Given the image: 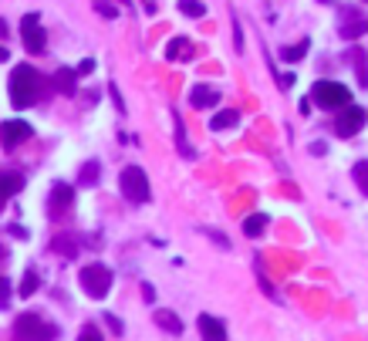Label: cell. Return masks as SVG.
<instances>
[{"label": "cell", "instance_id": "cell-1", "mask_svg": "<svg viewBox=\"0 0 368 341\" xmlns=\"http://www.w3.org/2000/svg\"><path fill=\"white\" fill-rule=\"evenodd\" d=\"M41 75L30 68V64H17L10 71V102L14 108H30L37 98H41Z\"/></svg>", "mask_w": 368, "mask_h": 341}, {"label": "cell", "instance_id": "cell-2", "mask_svg": "<svg viewBox=\"0 0 368 341\" xmlns=\"http://www.w3.org/2000/svg\"><path fill=\"white\" fill-rule=\"evenodd\" d=\"M58 338V328L51 321H44L34 311H24V315L14 321V341H54Z\"/></svg>", "mask_w": 368, "mask_h": 341}, {"label": "cell", "instance_id": "cell-3", "mask_svg": "<svg viewBox=\"0 0 368 341\" xmlns=\"http://www.w3.org/2000/svg\"><path fill=\"white\" fill-rule=\"evenodd\" d=\"M119 189H122V196H125L129 203H149V196H152L149 176H146L142 166H125V169L119 173Z\"/></svg>", "mask_w": 368, "mask_h": 341}, {"label": "cell", "instance_id": "cell-4", "mask_svg": "<svg viewBox=\"0 0 368 341\" xmlns=\"http://www.w3.org/2000/svg\"><path fill=\"white\" fill-rule=\"evenodd\" d=\"M311 102L317 108H328V112H338V108L351 105V91L344 88L342 81H315V88H311Z\"/></svg>", "mask_w": 368, "mask_h": 341}, {"label": "cell", "instance_id": "cell-5", "mask_svg": "<svg viewBox=\"0 0 368 341\" xmlns=\"http://www.w3.org/2000/svg\"><path fill=\"white\" fill-rule=\"evenodd\" d=\"M78 284L88 297L102 301V297H108V290H112V270H108L105 263H88V267H81Z\"/></svg>", "mask_w": 368, "mask_h": 341}, {"label": "cell", "instance_id": "cell-6", "mask_svg": "<svg viewBox=\"0 0 368 341\" xmlns=\"http://www.w3.org/2000/svg\"><path fill=\"white\" fill-rule=\"evenodd\" d=\"M368 122V112L362 105H344L338 108V115H335V135H342V139H351V135H358L362 125Z\"/></svg>", "mask_w": 368, "mask_h": 341}, {"label": "cell", "instance_id": "cell-7", "mask_svg": "<svg viewBox=\"0 0 368 341\" xmlns=\"http://www.w3.org/2000/svg\"><path fill=\"white\" fill-rule=\"evenodd\" d=\"M21 37H24V48L30 54H44V48H48V34H44V27L37 21V14H24V21H21Z\"/></svg>", "mask_w": 368, "mask_h": 341}, {"label": "cell", "instance_id": "cell-8", "mask_svg": "<svg viewBox=\"0 0 368 341\" xmlns=\"http://www.w3.org/2000/svg\"><path fill=\"white\" fill-rule=\"evenodd\" d=\"M75 207V189L68 183H54L51 193H48V216L51 220H61V216H68Z\"/></svg>", "mask_w": 368, "mask_h": 341}, {"label": "cell", "instance_id": "cell-9", "mask_svg": "<svg viewBox=\"0 0 368 341\" xmlns=\"http://www.w3.org/2000/svg\"><path fill=\"white\" fill-rule=\"evenodd\" d=\"M34 135V125H27L24 119H10V122H3L0 125V146L3 149H14V146H21Z\"/></svg>", "mask_w": 368, "mask_h": 341}, {"label": "cell", "instance_id": "cell-10", "mask_svg": "<svg viewBox=\"0 0 368 341\" xmlns=\"http://www.w3.org/2000/svg\"><path fill=\"white\" fill-rule=\"evenodd\" d=\"M342 14H344V21H342V27H338L342 37L344 41H358V37L368 30V21L362 17V14H351V10H342Z\"/></svg>", "mask_w": 368, "mask_h": 341}, {"label": "cell", "instance_id": "cell-11", "mask_svg": "<svg viewBox=\"0 0 368 341\" xmlns=\"http://www.w3.org/2000/svg\"><path fill=\"white\" fill-rule=\"evenodd\" d=\"M200 335H203V341H227V324L220 321V317L213 315H200Z\"/></svg>", "mask_w": 368, "mask_h": 341}, {"label": "cell", "instance_id": "cell-12", "mask_svg": "<svg viewBox=\"0 0 368 341\" xmlns=\"http://www.w3.org/2000/svg\"><path fill=\"white\" fill-rule=\"evenodd\" d=\"M220 102V91L210 88V85H196L193 91H189V105L193 108H213Z\"/></svg>", "mask_w": 368, "mask_h": 341}, {"label": "cell", "instance_id": "cell-13", "mask_svg": "<svg viewBox=\"0 0 368 341\" xmlns=\"http://www.w3.org/2000/svg\"><path fill=\"white\" fill-rule=\"evenodd\" d=\"M24 189V176L21 173H0V207L10 200V196H17Z\"/></svg>", "mask_w": 368, "mask_h": 341}, {"label": "cell", "instance_id": "cell-14", "mask_svg": "<svg viewBox=\"0 0 368 341\" xmlns=\"http://www.w3.org/2000/svg\"><path fill=\"white\" fill-rule=\"evenodd\" d=\"M270 227V216L267 213H250L247 220H243V234L250 236V240H257V236H263V230Z\"/></svg>", "mask_w": 368, "mask_h": 341}, {"label": "cell", "instance_id": "cell-15", "mask_svg": "<svg viewBox=\"0 0 368 341\" xmlns=\"http://www.w3.org/2000/svg\"><path fill=\"white\" fill-rule=\"evenodd\" d=\"M308 51H311V41H297V44H290V48H281V61H288V64H294V61H301V58H308Z\"/></svg>", "mask_w": 368, "mask_h": 341}, {"label": "cell", "instance_id": "cell-16", "mask_svg": "<svg viewBox=\"0 0 368 341\" xmlns=\"http://www.w3.org/2000/svg\"><path fill=\"white\" fill-rule=\"evenodd\" d=\"M237 122H240V112H234V108H223V112H216V115H213L210 125L216 132H223V129H234Z\"/></svg>", "mask_w": 368, "mask_h": 341}, {"label": "cell", "instance_id": "cell-17", "mask_svg": "<svg viewBox=\"0 0 368 341\" xmlns=\"http://www.w3.org/2000/svg\"><path fill=\"white\" fill-rule=\"evenodd\" d=\"M54 85L64 91V95H75V85H78V71H71V68H61L58 71V78H54Z\"/></svg>", "mask_w": 368, "mask_h": 341}, {"label": "cell", "instance_id": "cell-18", "mask_svg": "<svg viewBox=\"0 0 368 341\" xmlns=\"http://www.w3.org/2000/svg\"><path fill=\"white\" fill-rule=\"evenodd\" d=\"M156 324L162 331H173V335H179L183 331V321L173 315V311H156Z\"/></svg>", "mask_w": 368, "mask_h": 341}, {"label": "cell", "instance_id": "cell-19", "mask_svg": "<svg viewBox=\"0 0 368 341\" xmlns=\"http://www.w3.org/2000/svg\"><path fill=\"white\" fill-rule=\"evenodd\" d=\"M348 61H351V64L358 68L355 75H358V85L365 88V85H368V71H365V51H362V48H351V51H348Z\"/></svg>", "mask_w": 368, "mask_h": 341}, {"label": "cell", "instance_id": "cell-20", "mask_svg": "<svg viewBox=\"0 0 368 341\" xmlns=\"http://www.w3.org/2000/svg\"><path fill=\"white\" fill-rule=\"evenodd\" d=\"M78 183H81V186H98V162H95V159L81 166V173H78Z\"/></svg>", "mask_w": 368, "mask_h": 341}, {"label": "cell", "instance_id": "cell-21", "mask_svg": "<svg viewBox=\"0 0 368 341\" xmlns=\"http://www.w3.org/2000/svg\"><path fill=\"white\" fill-rule=\"evenodd\" d=\"M179 10L186 17H207V3L203 0H179Z\"/></svg>", "mask_w": 368, "mask_h": 341}, {"label": "cell", "instance_id": "cell-22", "mask_svg": "<svg viewBox=\"0 0 368 341\" xmlns=\"http://www.w3.org/2000/svg\"><path fill=\"white\" fill-rule=\"evenodd\" d=\"M41 288V277H37V270H27L24 281H21V297H30L34 290Z\"/></svg>", "mask_w": 368, "mask_h": 341}, {"label": "cell", "instance_id": "cell-23", "mask_svg": "<svg viewBox=\"0 0 368 341\" xmlns=\"http://www.w3.org/2000/svg\"><path fill=\"white\" fill-rule=\"evenodd\" d=\"M166 54L176 61V58H189V41L186 37H173V44L166 48Z\"/></svg>", "mask_w": 368, "mask_h": 341}, {"label": "cell", "instance_id": "cell-24", "mask_svg": "<svg viewBox=\"0 0 368 341\" xmlns=\"http://www.w3.org/2000/svg\"><path fill=\"white\" fill-rule=\"evenodd\" d=\"M351 176H355V183H358V189H362V193L368 196V159H362V162L355 166V173H351Z\"/></svg>", "mask_w": 368, "mask_h": 341}, {"label": "cell", "instance_id": "cell-25", "mask_svg": "<svg viewBox=\"0 0 368 341\" xmlns=\"http://www.w3.org/2000/svg\"><path fill=\"white\" fill-rule=\"evenodd\" d=\"M78 341H105V338H102V331H98L95 324H85L78 331Z\"/></svg>", "mask_w": 368, "mask_h": 341}, {"label": "cell", "instance_id": "cell-26", "mask_svg": "<svg viewBox=\"0 0 368 341\" xmlns=\"http://www.w3.org/2000/svg\"><path fill=\"white\" fill-rule=\"evenodd\" d=\"M10 284H7V281H0V308H7V304H10Z\"/></svg>", "mask_w": 368, "mask_h": 341}, {"label": "cell", "instance_id": "cell-27", "mask_svg": "<svg viewBox=\"0 0 368 341\" xmlns=\"http://www.w3.org/2000/svg\"><path fill=\"white\" fill-rule=\"evenodd\" d=\"M108 91H112V102H115V108H119V112H125V105H122V95H119V88H115V85H112V88H108Z\"/></svg>", "mask_w": 368, "mask_h": 341}, {"label": "cell", "instance_id": "cell-28", "mask_svg": "<svg viewBox=\"0 0 368 341\" xmlns=\"http://www.w3.org/2000/svg\"><path fill=\"white\" fill-rule=\"evenodd\" d=\"M142 297H146V301H149V304H152V301H156V290H152V284H142Z\"/></svg>", "mask_w": 368, "mask_h": 341}, {"label": "cell", "instance_id": "cell-29", "mask_svg": "<svg viewBox=\"0 0 368 341\" xmlns=\"http://www.w3.org/2000/svg\"><path fill=\"white\" fill-rule=\"evenodd\" d=\"M91 68H95V61H91V58H88V61H81L78 75H88V71H91Z\"/></svg>", "mask_w": 368, "mask_h": 341}, {"label": "cell", "instance_id": "cell-30", "mask_svg": "<svg viewBox=\"0 0 368 341\" xmlns=\"http://www.w3.org/2000/svg\"><path fill=\"white\" fill-rule=\"evenodd\" d=\"M10 58V51H7V44H0V61H7Z\"/></svg>", "mask_w": 368, "mask_h": 341}, {"label": "cell", "instance_id": "cell-31", "mask_svg": "<svg viewBox=\"0 0 368 341\" xmlns=\"http://www.w3.org/2000/svg\"><path fill=\"white\" fill-rule=\"evenodd\" d=\"M7 261V250H3V247H0V263ZM0 281H3V277H0Z\"/></svg>", "mask_w": 368, "mask_h": 341}, {"label": "cell", "instance_id": "cell-32", "mask_svg": "<svg viewBox=\"0 0 368 341\" xmlns=\"http://www.w3.org/2000/svg\"><path fill=\"white\" fill-rule=\"evenodd\" d=\"M0 37H7V24L3 21H0Z\"/></svg>", "mask_w": 368, "mask_h": 341}, {"label": "cell", "instance_id": "cell-33", "mask_svg": "<svg viewBox=\"0 0 368 341\" xmlns=\"http://www.w3.org/2000/svg\"><path fill=\"white\" fill-rule=\"evenodd\" d=\"M122 3H129V0H122Z\"/></svg>", "mask_w": 368, "mask_h": 341}]
</instances>
